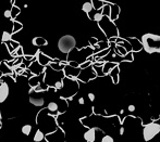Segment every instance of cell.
<instances>
[{
  "instance_id": "24",
  "label": "cell",
  "mask_w": 160,
  "mask_h": 142,
  "mask_svg": "<svg viewBox=\"0 0 160 142\" xmlns=\"http://www.w3.org/2000/svg\"><path fill=\"white\" fill-rule=\"evenodd\" d=\"M105 3H106V2H105V1H99V0H96V1H95V0H94V1H91V5H93V8L96 9V11H97V10H99V11L101 10L102 7H104V5H105Z\"/></svg>"
},
{
  "instance_id": "14",
  "label": "cell",
  "mask_w": 160,
  "mask_h": 142,
  "mask_svg": "<svg viewBox=\"0 0 160 142\" xmlns=\"http://www.w3.org/2000/svg\"><path fill=\"white\" fill-rule=\"evenodd\" d=\"M5 45H7V47L9 49V53L12 56L13 53H14L15 51L18 50L19 48H20V45H19L18 41H14V40H10V41H8V42H5Z\"/></svg>"
},
{
  "instance_id": "16",
  "label": "cell",
  "mask_w": 160,
  "mask_h": 142,
  "mask_svg": "<svg viewBox=\"0 0 160 142\" xmlns=\"http://www.w3.org/2000/svg\"><path fill=\"white\" fill-rule=\"evenodd\" d=\"M0 73L2 74V75H7V74L12 75L13 72H12V69L9 67V66H7V62L2 61L1 63H0Z\"/></svg>"
},
{
  "instance_id": "18",
  "label": "cell",
  "mask_w": 160,
  "mask_h": 142,
  "mask_svg": "<svg viewBox=\"0 0 160 142\" xmlns=\"http://www.w3.org/2000/svg\"><path fill=\"white\" fill-rule=\"evenodd\" d=\"M46 138V134L41 129H37L34 134V142H41Z\"/></svg>"
},
{
  "instance_id": "33",
  "label": "cell",
  "mask_w": 160,
  "mask_h": 142,
  "mask_svg": "<svg viewBox=\"0 0 160 142\" xmlns=\"http://www.w3.org/2000/svg\"><path fill=\"white\" fill-rule=\"evenodd\" d=\"M127 110H129L130 112H134L135 110H136V106H135L134 104H130L129 106H127Z\"/></svg>"
},
{
  "instance_id": "15",
  "label": "cell",
  "mask_w": 160,
  "mask_h": 142,
  "mask_svg": "<svg viewBox=\"0 0 160 142\" xmlns=\"http://www.w3.org/2000/svg\"><path fill=\"white\" fill-rule=\"evenodd\" d=\"M116 66H117V63H114V62H105L104 65H102V73H104V75L109 74Z\"/></svg>"
},
{
  "instance_id": "9",
  "label": "cell",
  "mask_w": 160,
  "mask_h": 142,
  "mask_svg": "<svg viewBox=\"0 0 160 142\" xmlns=\"http://www.w3.org/2000/svg\"><path fill=\"white\" fill-rule=\"evenodd\" d=\"M53 61H55V59L49 58V56H47L46 54H44L43 52H39V53H38L37 62L41 64V66H44V67H46L47 65H49V64H50L51 62H53Z\"/></svg>"
},
{
  "instance_id": "34",
  "label": "cell",
  "mask_w": 160,
  "mask_h": 142,
  "mask_svg": "<svg viewBox=\"0 0 160 142\" xmlns=\"http://www.w3.org/2000/svg\"><path fill=\"white\" fill-rule=\"evenodd\" d=\"M79 104L80 105H84V104H85V100H84L83 96H81V98L79 99Z\"/></svg>"
},
{
  "instance_id": "32",
  "label": "cell",
  "mask_w": 160,
  "mask_h": 142,
  "mask_svg": "<svg viewBox=\"0 0 160 142\" xmlns=\"http://www.w3.org/2000/svg\"><path fill=\"white\" fill-rule=\"evenodd\" d=\"M3 16H5V19H11L10 10H5V12H3Z\"/></svg>"
},
{
  "instance_id": "31",
  "label": "cell",
  "mask_w": 160,
  "mask_h": 142,
  "mask_svg": "<svg viewBox=\"0 0 160 142\" xmlns=\"http://www.w3.org/2000/svg\"><path fill=\"white\" fill-rule=\"evenodd\" d=\"M87 96H88L89 101H95V99H96V96H95V93H93V92H89L88 94H87Z\"/></svg>"
},
{
  "instance_id": "12",
  "label": "cell",
  "mask_w": 160,
  "mask_h": 142,
  "mask_svg": "<svg viewBox=\"0 0 160 142\" xmlns=\"http://www.w3.org/2000/svg\"><path fill=\"white\" fill-rule=\"evenodd\" d=\"M108 48H109V43L107 42V41H98L96 46L93 47V50H94V53H98L100 51Z\"/></svg>"
},
{
  "instance_id": "35",
  "label": "cell",
  "mask_w": 160,
  "mask_h": 142,
  "mask_svg": "<svg viewBox=\"0 0 160 142\" xmlns=\"http://www.w3.org/2000/svg\"><path fill=\"white\" fill-rule=\"evenodd\" d=\"M124 131H125L124 127H120V130H119V134H120V136H123V134H124Z\"/></svg>"
},
{
  "instance_id": "17",
  "label": "cell",
  "mask_w": 160,
  "mask_h": 142,
  "mask_svg": "<svg viewBox=\"0 0 160 142\" xmlns=\"http://www.w3.org/2000/svg\"><path fill=\"white\" fill-rule=\"evenodd\" d=\"M110 77L112 78V81H113L114 85H117L118 83H119V67H118V65L114 67L113 69H112L111 72L109 73Z\"/></svg>"
},
{
  "instance_id": "4",
  "label": "cell",
  "mask_w": 160,
  "mask_h": 142,
  "mask_svg": "<svg viewBox=\"0 0 160 142\" xmlns=\"http://www.w3.org/2000/svg\"><path fill=\"white\" fill-rule=\"evenodd\" d=\"M63 73L66 77H70V78H75L80 75L81 73V69L80 67H73V66H70L69 64H66L63 69Z\"/></svg>"
},
{
  "instance_id": "8",
  "label": "cell",
  "mask_w": 160,
  "mask_h": 142,
  "mask_svg": "<svg viewBox=\"0 0 160 142\" xmlns=\"http://www.w3.org/2000/svg\"><path fill=\"white\" fill-rule=\"evenodd\" d=\"M44 78H45V73L38 75V76H32L30 79H28V84L32 87V89L37 87L38 85H41L44 83Z\"/></svg>"
},
{
  "instance_id": "23",
  "label": "cell",
  "mask_w": 160,
  "mask_h": 142,
  "mask_svg": "<svg viewBox=\"0 0 160 142\" xmlns=\"http://www.w3.org/2000/svg\"><path fill=\"white\" fill-rule=\"evenodd\" d=\"M12 24H13V27H12V31H11V34L18 33V32H20L21 29H22V28H23L22 23H20V22H18V21H13Z\"/></svg>"
},
{
  "instance_id": "11",
  "label": "cell",
  "mask_w": 160,
  "mask_h": 142,
  "mask_svg": "<svg viewBox=\"0 0 160 142\" xmlns=\"http://www.w3.org/2000/svg\"><path fill=\"white\" fill-rule=\"evenodd\" d=\"M127 42L131 45V48H132V51H140L143 49L142 43H140V40H137L136 38H129L126 39Z\"/></svg>"
},
{
  "instance_id": "26",
  "label": "cell",
  "mask_w": 160,
  "mask_h": 142,
  "mask_svg": "<svg viewBox=\"0 0 160 142\" xmlns=\"http://www.w3.org/2000/svg\"><path fill=\"white\" fill-rule=\"evenodd\" d=\"M10 12H11V19L14 20V19L19 15V13H20V8H19L18 5H12Z\"/></svg>"
},
{
  "instance_id": "27",
  "label": "cell",
  "mask_w": 160,
  "mask_h": 142,
  "mask_svg": "<svg viewBox=\"0 0 160 142\" xmlns=\"http://www.w3.org/2000/svg\"><path fill=\"white\" fill-rule=\"evenodd\" d=\"M10 40H12V39H11L10 32H3L2 35H1V41L5 43V42H8V41H10Z\"/></svg>"
},
{
  "instance_id": "7",
  "label": "cell",
  "mask_w": 160,
  "mask_h": 142,
  "mask_svg": "<svg viewBox=\"0 0 160 142\" xmlns=\"http://www.w3.org/2000/svg\"><path fill=\"white\" fill-rule=\"evenodd\" d=\"M84 139L86 142H95L97 139V129L96 128H91L84 132Z\"/></svg>"
},
{
  "instance_id": "25",
  "label": "cell",
  "mask_w": 160,
  "mask_h": 142,
  "mask_svg": "<svg viewBox=\"0 0 160 142\" xmlns=\"http://www.w3.org/2000/svg\"><path fill=\"white\" fill-rule=\"evenodd\" d=\"M101 14L104 16L109 18V15H110V3H108V2L105 3V5L102 7V9H101Z\"/></svg>"
},
{
  "instance_id": "20",
  "label": "cell",
  "mask_w": 160,
  "mask_h": 142,
  "mask_svg": "<svg viewBox=\"0 0 160 142\" xmlns=\"http://www.w3.org/2000/svg\"><path fill=\"white\" fill-rule=\"evenodd\" d=\"M32 129H33V127H32V125L30 124H25V125H23L22 128H21V132H22L24 136H30V132H32Z\"/></svg>"
},
{
  "instance_id": "2",
  "label": "cell",
  "mask_w": 160,
  "mask_h": 142,
  "mask_svg": "<svg viewBox=\"0 0 160 142\" xmlns=\"http://www.w3.org/2000/svg\"><path fill=\"white\" fill-rule=\"evenodd\" d=\"M76 46V39L72 35H64L58 40V49L60 52L68 54Z\"/></svg>"
},
{
  "instance_id": "13",
  "label": "cell",
  "mask_w": 160,
  "mask_h": 142,
  "mask_svg": "<svg viewBox=\"0 0 160 142\" xmlns=\"http://www.w3.org/2000/svg\"><path fill=\"white\" fill-rule=\"evenodd\" d=\"M30 103L32 105L36 107H41L44 106V104H45V99L44 98H34V96H30V99H28Z\"/></svg>"
},
{
  "instance_id": "21",
  "label": "cell",
  "mask_w": 160,
  "mask_h": 142,
  "mask_svg": "<svg viewBox=\"0 0 160 142\" xmlns=\"http://www.w3.org/2000/svg\"><path fill=\"white\" fill-rule=\"evenodd\" d=\"M33 43L37 47H41V46H46L48 42H47V40H46L45 38H43V37H36V38L33 39Z\"/></svg>"
},
{
  "instance_id": "30",
  "label": "cell",
  "mask_w": 160,
  "mask_h": 142,
  "mask_svg": "<svg viewBox=\"0 0 160 142\" xmlns=\"http://www.w3.org/2000/svg\"><path fill=\"white\" fill-rule=\"evenodd\" d=\"M98 39L97 38H95V37H91V38H89V43H91V46L94 47V46H96L97 45V42H98Z\"/></svg>"
},
{
  "instance_id": "6",
  "label": "cell",
  "mask_w": 160,
  "mask_h": 142,
  "mask_svg": "<svg viewBox=\"0 0 160 142\" xmlns=\"http://www.w3.org/2000/svg\"><path fill=\"white\" fill-rule=\"evenodd\" d=\"M9 92H10V89H9L8 84L5 83V81H2L0 84V103H3L8 99Z\"/></svg>"
},
{
  "instance_id": "19",
  "label": "cell",
  "mask_w": 160,
  "mask_h": 142,
  "mask_svg": "<svg viewBox=\"0 0 160 142\" xmlns=\"http://www.w3.org/2000/svg\"><path fill=\"white\" fill-rule=\"evenodd\" d=\"M47 110H48L50 113H58V110H59V104L55 101H51L48 103L47 105Z\"/></svg>"
},
{
  "instance_id": "10",
  "label": "cell",
  "mask_w": 160,
  "mask_h": 142,
  "mask_svg": "<svg viewBox=\"0 0 160 142\" xmlns=\"http://www.w3.org/2000/svg\"><path fill=\"white\" fill-rule=\"evenodd\" d=\"M119 13H120V8L119 5H111L110 3V15H109V19L111 22L116 21L118 18H119Z\"/></svg>"
},
{
  "instance_id": "22",
  "label": "cell",
  "mask_w": 160,
  "mask_h": 142,
  "mask_svg": "<svg viewBox=\"0 0 160 142\" xmlns=\"http://www.w3.org/2000/svg\"><path fill=\"white\" fill-rule=\"evenodd\" d=\"M82 10H83V12H85L88 15L89 13H91V11L94 10V8H93V5H91V1H89V2H85L83 5H82Z\"/></svg>"
},
{
  "instance_id": "3",
  "label": "cell",
  "mask_w": 160,
  "mask_h": 142,
  "mask_svg": "<svg viewBox=\"0 0 160 142\" xmlns=\"http://www.w3.org/2000/svg\"><path fill=\"white\" fill-rule=\"evenodd\" d=\"M160 132V125L157 123H150L143 128V138L146 142L151 141Z\"/></svg>"
},
{
  "instance_id": "5",
  "label": "cell",
  "mask_w": 160,
  "mask_h": 142,
  "mask_svg": "<svg viewBox=\"0 0 160 142\" xmlns=\"http://www.w3.org/2000/svg\"><path fill=\"white\" fill-rule=\"evenodd\" d=\"M28 71H30L32 74H35V76H38V75L45 73V67L41 66L37 61L34 60V61H32L30 65L28 66Z\"/></svg>"
},
{
  "instance_id": "29",
  "label": "cell",
  "mask_w": 160,
  "mask_h": 142,
  "mask_svg": "<svg viewBox=\"0 0 160 142\" xmlns=\"http://www.w3.org/2000/svg\"><path fill=\"white\" fill-rule=\"evenodd\" d=\"M100 142H114V140H113V138H112L111 136L106 134V136H104V137L101 138V141Z\"/></svg>"
},
{
  "instance_id": "1",
  "label": "cell",
  "mask_w": 160,
  "mask_h": 142,
  "mask_svg": "<svg viewBox=\"0 0 160 142\" xmlns=\"http://www.w3.org/2000/svg\"><path fill=\"white\" fill-rule=\"evenodd\" d=\"M142 47L143 49L147 51L148 53H154V52H159V43L160 37L152 34H145L142 37Z\"/></svg>"
},
{
  "instance_id": "28",
  "label": "cell",
  "mask_w": 160,
  "mask_h": 142,
  "mask_svg": "<svg viewBox=\"0 0 160 142\" xmlns=\"http://www.w3.org/2000/svg\"><path fill=\"white\" fill-rule=\"evenodd\" d=\"M102 18H104V15L101 14V10L99 11V12H97L96 14L94 15V18H93V21H95V22H100V21L102 20Z\"/></svg>"
}]
</instances>
